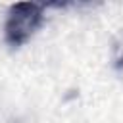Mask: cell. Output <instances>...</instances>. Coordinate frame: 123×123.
<instances>
[{"label": "cell", "instance_id": "obj_2", "mask_svg": "<svg viewBox=\"0 0 123 123\" xmlns=\"http://www.w3.org/2000/svg\"><path fill=\"white\" fill-rule=\"evenodd\" d=\"M115 67H117V69H119V67H123V56H121V58L115 62Z\"/></svg>", "mask_w": 123, "mask_h": 123}, {"label": "cell", "instance_id": "obj_1", "mask_svg": "<svg viewBox=\"0 0 123 123\" xmlns=\"http://www.w3.org/2000/svg\"><path fill=\"white\" fill-rule=\"evenodd\" d=\"M44 4L37 2H17L12 4L4 21V40L12 48L23 46L42 25Z\"/></svg>", "mask_w": 123, "mask_h": 123}]
</instances>
